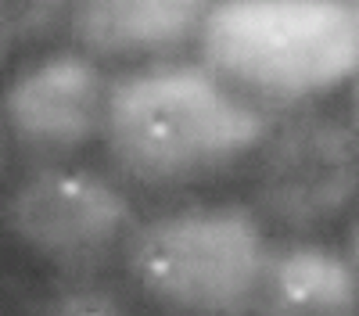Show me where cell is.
I'll list each match as a JSON object with an SVG mask.
<instances>
[{
	"label": "cell",
	"mask_w": 359,
	"mask_h": 316,
	"mask_svg": "<svg viewBox=\"0 0 359 316\" xmlns=\"http://www.w3.org/2000/svg\"><path fill=\"white\" fill-rule=\"evenodd\" d=\"M269 111L201 62H147L108 79L101 155L108 172L144 194H184L245 169Z\"/></svg>",
	"instance_id": "6da1fadb"
},
{
	"label": "cell",
	"mask_w": 359,
	"mask_h": 316,
	"mask_svg": "<svg viewBox=\"0 0 359 316\" xmlns=\"http://www.w3.org/2000/svg\"><path fill=\"white\" fill-rule=\"evenodd\" d=\"M198 62L269 115L309 108L359 79L355 0H212Z\"/></svg>",
	"instance_id": "7a4b0ae2"
},
{
	"label": "cell",
	"mask_w": 359,
	"mask_h": 316,
	"mask_svg": "<svg viewBox=\"0 0 359 316\" xmlns=\"http://www.w3.org/2000/svg\"><path fill=\"white\" fill-rule=\"evenodd\" d=\"M269 255L266 223L248 201H223L140 219L123 266L165 316H255Z\"/></svg>",
	"instance_id": "3957f363"
},
{
	"label": "cell",
	"mask_w": 359,
	"mask_h": 316,
	"mask_svg": "<svg viewBox=\"0 0 359 316\" xmlns=\"http://www.w3.org/2000/svg\"><path fill=\"white\" fill-rule=\"evenodd\" d=\"M248 209L280 234L309 238L359 205V130L348 115L294 111L245 165Z\"/></svg>",
	"instance_id": "277c9868"
},
{
	"label": "cell",
	"mask_w": 359,
	"mask_h": 316,
	"mask_svg": "<svg viewBox=\"0 0 359 316\" xmlns=\"http://www.w3.org/2000/svg\"><path fill=\"white\" fill-rule=\"evenodd\" d=\"M126 187L86 165H33L4 198V230L36 263L62 277H94L137 230Z\"/></svg>",
	"instance_id": "5b68a950"
},
{
	"label": "cell",
	"mask_w": 359,
	"mask_h": 316,
	"mask_svg": "<svg viewBox=\"0 0 359 316\" xmlns=\"http://www.w3.org/2000/svg\"><path fill=\"white\" fill-rule=\"evenodd\" d=\"M108 79L79 47L50 50L15 69L4 86V140L29 165L69 162L101 144Z\"/></svg>",
	"instance_id": "8992f818"
},
{
	"label": "cell",
	"mask_w": 359,
	"mask_h": 316,
	"mask_svg": "<svg viewBox=\"0 0 359 316\" xmlns=\"http://www.w3.org/2000/svg\"><path fill=\"white\" fill-rule=\"evenodd\" d=\"M212 0H72V47L108 65L165 62L198 43Z\"/></svg>",
	"instance_id": "52a82bcc"
},
{
	"label": "cell",
	"mask_w": 359,
	"mask_h": 316,
	"mask_svg": "<svg viewBox=\"0 0 359 316\" xmlns=\"http://www.w3.org/2000/svg\"><path fill=\"white\" fill-rule=\"evenodd\" d=\"M255 316H359V277L348 255L313 241L273 248Z\"/></svg>",
	"instance_id": "ba28073f"
},
{
	"label": "cell",
	"mask_w": 359,
	"mask_h": 316,
	"mask_svg": "<svg viewBox=\"0 0 359 316\" xmlns=\"http://www.w3.org/2000/svg\"><path fill=\"white\" fill-rule=\"evenodd\" d=\"M72 0H0V40L4 57L47 43L69 22Z\"/></svg>",
	"instance_id": "9c48e42d"
},
{
	"label": "cell",
	"mask_w": 359,
	"mask_h": 316,
	"mask_svg": "<svg viewBox=\"0 0 359 316\" xmlns=\"http://www.w3.org/2000/svg\"><path fill=\"white\" fill-rule=\"evenodd\" d=\"M29 316H137L133 305L115 295L94 277H62L50 291H43Z\"/></svg>",
	"instance_id": "30bf717a"
},
{
	"label": "cell",
	"mask_w": 359,
	"mask_h": 316,
	"mask_svg": "<svg viewBox=\"0 0 359 316\" xmlns=\"http://www.w3.org/2000/svg\"><path fill=\"white\" fill-rule=\"evenodd\" d=\"M345 255H348V263L359 277V216L348 223V234H345Z\"/></svg>",
	"instance_id": "8fae6325"
},
{
	"label": "cell",
	"mask_w": 359,
	"mask_h": 316,
	"mask_svg": "<svg viewBox=\"0 0 359 316\" xmlns=\"http://www.w3.org/2000/svg\"><path fill=\"white\" fill-rule=\"evenodd\" d=\"M348 119H352V126L359 130V79L352 83V101H348Z\"/></svg>",
	"instance_id": "7c38bea8"
},
{
	"label": "cell",
	"mask_w": 359,
	"mask_h": 316,
	"mask_svg": "<svg viewBox=\"0 0 359 316\" xmlns=\"http://www.w3.org/2000/svg\"><path fill=\"white\" fill-rule=\"evenodd\" d=\"M355 11H359V0H355Z\"/></svg>",
	"instance_id": "4fadbf2b"
}]
</instances>
